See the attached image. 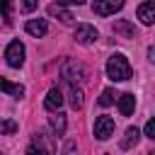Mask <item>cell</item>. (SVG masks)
Instances as JSON below:
<instances>
[{
  "label": "cell",
  "mask_w": 155,
  "mask_h": 155,
  "mask_svg": "<svg viewBox=\"0 0 155 155\" xmlns=\"http://www.w3.org/2000/svg\"><path fill=\"white\" fill-rule=\"evenodd\" d=\"M107 75L114 82H124L133 75V68H131V63L126 61L124 53H114V56L107 58Z\"/></svg>",
  "instance_id": "obj_1"
},
{
  "label": "cell",
  "mask_w": 155,
  "mask_h": 155,
  "mask_svg": "<svg viewBox=\"0 0 155 155\" xmlns=\"http://www.w3.org/2000/svg\"><path fill=\"white\" fill-rule=\"evenodd\" d=\"M61 75H63V80H65L68 85H75V82L82 80L87 73H85V68H82L78 61H63V65H61Z\"/></svg>",
  "instance_id": "obj_2"
},
{
  "label": "cell",
  "mask_w": 155,
  "mask_h": 155,
  "mask_svg": "<svg viewBox=\"0 0 155 155\" xmlns=\"http://www.w3.org/2000/svg\"><path fill=\"white\" fill-rule=\"evenodd\" d=\"M5 61L10 68H22L24 63V44L22 41H10L5 48Z\"/></svg>",
  "instance_id": "obj_3"
},
{
  "label": "cell",
  "mask_w": 155,
  "mask_h": 155,
  "mask_svg": "<svg viewBox=\"0 0 155 155\" xmlns=\"http://www.w3.org/2000/svg\"><path fill=\"white\" fill-rule=\"evenodd\" d=\"M73 36H75V41L78 44H92V41H97L99 39V31L92 27V24H78L75 27V31H73Z\"/></svg>",
  "instance_id": "obj_4"
},
{
  "label": "cell",
  "mask_w": 155,
  "mask_h": 155,
  "mask_svg": "<svg viewBox=\"0 0 155 155\" xmlns=\"http://www.w3.org/2000/svg\"><path fill=\"white\" fill-rule=\"evenodd\" d=\"M111 133H114V119L111 116H97V121H94V138L97 140H107V138H111Z\"/></svg>",
  "instance_id": "obj_5"
},
{
  "label": "cell",
  "mask_w": 155,
  "mask_h": 155,
  "mask_svg": "<svg viewBox=\"0 0 155 155\" xmlns=\"http://www.w3.org/2000/svg\"><path fill=\"white\" fill-rule=\"evenodd\" d=\"M121 7H124L121 0H111V2H102V0H97V2H92V10H94L99 17H109V15L119 12Z\"/></svg>",
  "instance_id": "obj_6"
},
{
  "label": "cell",
  "mask_w": 155,
  "mask_h": 155,
  "mask_svg": "<svg viewBox=\"0 0 155 155\" xmlns=\"http://www.w3.org/2000/svg\"><path fill=\"white\" fill-rule=\"evenodd\" d=\"M136 15H138V19L145 24V27H150L153 22H155V2H140L138 7H136Z\"/></svg>",
  "instance_id": "obj_7"
},
{
  "label": "cell",
  "mask_w": 155,
  "mask_h": 155,
  "mask_svg": "<svg viewBox=\"0 0 155 155\" xmlns=\"http://www.w3.org/2000/svg\"><path fill=\"white\" fill-rule=\"evenodd\" d=\"M61 104H63V92L58 87H51L48 94H46V99H44V107L48 111H61Z\"/></svg>",
  "instance_id": "obj_8"
},
{
  "label": "cell",
  "mask_w": 155,
  "mask_h": 155,
  "mask_svg": "<svg viewBox=\"0 0 155 155\" xmlns=\"http://www.w3.org/2000/svg\"><path fill=\"white\" fill-rule=\"evenodd\" d=\"M24 29H27V34H31V36H44L46 31H48V24H46V19H29L27 24H24Z\"/></svg>",
  "instance_id": "obj_9"
},
{
  "label": "cell",
  "mask_w": 155,
  "mask_h": 155,
  "mask_svg": "<svg viewBox=\"0 0 155 155\" xmlns=\"http://www.w3.org/2000/svg\"><path fill=\"white\" fill-rule=\"evenodd\" d=\"M133 109H136V97H133L131 92L121 94V97H119V114H121V116H131Z\"/></svg>",
  "instance_id": "obj_10"
},
{
  "label": "cell",
  "mask_w": 155,
  "mask_h": 155,
  "mask_svg": "<svg viewBox=\"0 0 155 155\" xmlns=\"http://www.w3.org/2000/svg\"><path fill=\"white\" fill-rule=\"evenodd\" d=\"M48 124L53 128V136H63L65 133V114L63 111H53V116H48Z\"/></svg>",
  "instance_id": "obj_11"
},
{
  "label": "cell",
  "mask_w": 155,
  "mask_h": 155,
  "mask_svg": "<svg viewBox=\"0 0 155 155\" xmlns=\"http://www.w3.org/2000/svg\"><path fill=\"white\" fill-rule=\"evenodd\" d=\"M0 92H7V94H12V97L19 99V97L24 94V87H22V85H15V82H10L7 78L0 75Z\"/></svg>",
  "instance_id": "obj_12"
},
{
  "label": "cell",
  "mask_w": 155,
  "mask_h": 155,
  "mask_svg": "<svg viewBox=\"0 0 155 155\" xmlns=\"http://www.w3.org/2000/svg\"><path fill=\"white\" fill-rule=\"evenodd\" d=\"M48 15H51V17H58L63 24H70V22H73V15H70L63 5H56V2H53V5H48Z\"/></svg>",
  "instance_id": "obj_13"
},
{
  "label": "cell",
  "mask_w": 155,
  "mask_h": 155,
  "mask_svg": "<svg viewBox=\"0 0 155 155\" xmlns=\"http://www.w3.org/2000/svg\"><path fill=\"white\" fill-rule=\"evenodd\" d=\"M138 138H140V131H138L136 126H131V128L126 131V136L121 138V148H124V150H128V148H133V145L138 143Z\"/></svg>",
  "instance_id": "obj_14"
},
{
  "label": "cell",
  "mask_w": 155,
  "mask_h": 155,
  "mask_svg": "<svg viewBox=\"0 0 155 155\" xmlns=\"http://www.w3.org/2000/svg\"><path fill=\"white\" fill-rule=\"evenodd\" d=\"M114 31H116V34H124L126 39H131V36L136 34V29H133V27H131L128 22H124V19H119V22L114 24Z\"/></svg>",
  "instance_id": "obj_15"
},
{
  "label": "cell",
  "mask_w": 155,
  "mask_h": 155,
  "mask_svg": "<svg viewBox=\"0 0 155 155\" xmlns=\"http://www.w3.org/2000/svg\"><path fill=\"white\" fill-rule=\"evenodd\" d=\"M70 107L73 109H80L82 107V90L78 85H70Z\"/></svg>",
  "instance_id": "obj_16"
},
{
  "label": "cell",
  "mask_w": 155,
  "mask_h": 155,
  "mask_svg": "<svg viewBox=\"0 0 155 155\" xmlns=\"http://www.w3.org/2000/svg\"><path fill=\"white\" fill-rule=\"evenodd\" d=\"M48 138H51V136H48L46 131H39V133H36V143H34V145H36L39 150H41V145H46V148H48V153H53V143H48Z\"/></svg>",
  "instance_id": "obj_17"
},
{
  "label": "cell",
  "mask_w": 155,
  "mask_h": 155,
  "mask_svg": "<svg viewBox=\"0 0 155 155\" xmlns=\"http://www.w3.org/2000/svg\"><path fill=\"white\" fill-rule=\"evenodd\" d=\"M0 133H7V136L17 133V121H12V119H0Z\"/></svg>",
  "instance_id": "obj_18"
},
{
  "label": "cell",
  "mask_w": 155,
  "mask_h": 155,
  "mask_svg": "<svg viewBox=\"0 0 155 155\" xmlns=\"http://www.w3.org/2000/svg\"><path fill=\"white\" fill-rule=\"evenodd\" d=\"M114 102H116V99H114V90H109V87H107V90L99 94V107H111Z\"/></svg>",
  "instance_id": "obj_19"
},
{
  "label": "cell",
  "mask_w": 155,
  "mask_h": 155,
  "mask_svg": "<svg viewBox=\"0 0 155 155\" xmlns=\"http://www.w3.org/2000/svg\"><path fill=\"white\" fill-rule=\"evenodd\" d=\"M0 19L5 22V24H10V2H0Z\"/></svg>",
  "instance_id": "obj_20"
},
{
  "label": "cell",
  "mask_w": 155,
  "mask_h": 155,
  "mask_svg": "<svg viewBox=\"0 0 155 155\" xmlns=\"http://www.w3.org/2000/svg\"><path fill=\"white\" fill-rule=\"evenodd\" d=\"M145 138H155V121L153 119H148V124H145Z\"/></svg>",
  "instance_id": "obj_21"
},
{
  "label": "cell",
  "mask_w": 155,
  "mask_h": 155,
  "mask_svg": "<svg viewBox=\"0 0 155 155\" xmlns=\"http://www.w3.org/2000/svg\"><path fill=\"white\" fill-rule=\"evenodd\" d=\"M27 155H44V150H39L36 145H29L27 148Z\"/></svg>",
  "instance_id": "obj_22"
},
{
  "label": "cell",
  "mask_w": 155,
  "mask_h": 155,
  "mask_svg": "<svg viewBox=\"0 0 155 155\" xmlns=\"http://www.w3.org/2000/svg\"><path fill=\"white\" fill-rule=\"evenodd\" d=\"M22 10H27V12L36 10V2H31V0H29V2H24V5H22Z\"/></svg>",
  "instance_id": "obj_23"
},
{
  "label": "cell",
  "mask_w": 155,
  "mask_h": 155,
  "mask_svg": "<svg viewBox=\"0 0 155 155\" xmlns=\"http://www.w3.org/2000/svg\"><path fill=\"white\" fill-rule=\"evenodd\" d=\"M148 58H150V61H155V48H153V46L148 48Z\"/></svg>",
  "instance_id": "obj_24"
}]
</instances>
